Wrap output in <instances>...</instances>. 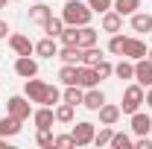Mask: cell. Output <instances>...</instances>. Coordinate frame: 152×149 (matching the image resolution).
<instances>
[{"label": "cell", "instance_id": "6da1fadb", "mask_svg": "<svg viewBox=\"0 0 152 149\" xmlns=\"http://www.w3.org/2000/svg\"><path fill=\"white\" fill-rule=\"evenodd\" d=\"M91 18H94V12H91L88 3L67 0V3L61 6V20H64V26H88Z\"/></svg>", "mask_w": 152, "mask_h": 149}, {"label": "cell", "instance_id": "7a4b0ae2", "mask_svg": "<svg viewBox=\"0 0 152 149\" xmlns=\"http://www.w3.org/2000/svg\"><path fill=\"white\" fill-rule=\"evenodd\" d=\"M140 105H143V88H140V85L134 82V85H129V88L123 91V102H120V111L132 117L134 111H140Z\"/></svg>", "mask_w": 152, "mask_h": 149}, {"label": "cell", "instance_id": "3957f363", "mask_svg": "<svg viewBox=\"0 0 152 149\" xmlns=\"http://www.w3.org/2000/svg\"><path fill=\"white\" fill-rule=\"evenodd\" d=\"M6 114L18 117L20 123H23V120L32 117V102H29L26 96H9V99H6Z\"/></svg>", "mask_w": 152, "mask_h": 149}, {"label": "cell", "instance_id": "277c9868", "mask_svg": "<svg viewBox=\"0 0 152 149\" xmlns=\"http://www.w3.org/2000/svg\"><path fill=\"white\" fill-rule=\"evenodd\" d=\"M23 96L29 99V102H38V105H44V96H47V82H41V79H26V85H23Z\"/></svg>", "mask_w": 152, "mask_h": 149}, {"label": "cell", "instance_id": "5b68a950", "mask_svg": "<svg viewBox=\"0 0 152 149\" xmlns=\"http://www.w3.org/2000/svg\"><path fill=\"white\" fill-rule=\"evenodd\" d=\"M73 140H76V146H88V143H94V134H96V129H94V123H88V120H82V123H76L73 126Z\"/></svg>", "mask_w": 152, "mask_h": 149}, {"label": "cell", "instance_id": "8992f818", "mask_svg": "<svg viewBox=\"0 0 152 149\" xmlns=\"http://www.w3.org/2000/svg\"><path fill=\"white\" fill-rule=\"evenodd\" d=\"M76 85L79 88H96L99 85V76H96L94 67H88V64H76Z\"/></svg>", "mask_w": 152, "mask_h": 149}, {"label": "cell", "instance_id": "52a82bcc", "mask_svg": "<svg viewBox=\"0 0 152 149\" xmlns=\"http://www.w3.org/2000/svg\"><path fill=\"white\" fill-rule=\"evenodd\" d=\"M134 82L140 88H149L152 85V61L149 58H137L134 61Z\"/></svg>", "mask_w": 152, "mask_h": 149}, {"label": "cell", "instance_id": "ba28073f", "mask_svg": "<svg viewBox=\"0 0 152 149\" xmlns=\"http://www.w3.org/2000/svg\"><path fill=\"white\" fill-rule=\"evenodd\" d=\"M15 73H18L20 79H32V76H38V61L32 56H18V61H15Z\"/></svg>", "mask_w": 152, "mask_h": 149}, {"label": "cell", "instance_id": "9c48e42d", "mask_svg": "<svg viewBox=\"0 0 152 149\" xmlns=\"http://www.w3.org/2000/svg\"><path fill=\"white\" fill-rule=\"evenodd\" d=\"M9 47H12L18 56H32V53H35V44L26 35H20V32H12V35H9Z\"/></svg>", "mask_w": 152, "mask_h": 149}, {"label": "cell", "instance_id": "30bf717a", "mask_svg": "<svg viewBox=\"0 0 152 149\" xmlns=\"http://www.w3.org/2000/svg\"><path fill=\"white\" fill-rule=\"evenodd\" d=\"M146 53H149V50H146V44H143V41H140V38H126V47H123V56L126 58H132V61H137V58H146Z\"/></svg>", "mask_w": 152, "mask_h": 149}, {"label": "cell", "instance_id": "8fae6325", "mask_svg": "<svg viewBox=\"0 0 152 149\" xmlns=\"http://www.w3.org/2000/svg\"><path fill=\"white\" fill-rule=\"evenodd\" d=\"M99 26H102V32H120L123 29V15L120 12H114V9H108V12H102V18H99Z\"/></svg>", "mask_w": 152, "mask_h": 149}, {"label": "cell", "instance_id": "7c38bea8", "mask_svg": "<svg viewBox=\"0 0 152 149\" xmlns=\"http://www.w3.org/2000/svg\"><path fill=\"white\" fill-rule=\"evenodd\" d=\"M32 123H35V129H53V123H56V111H53L50 105H41L38 111H32Z\"/></svg>", "mask_w": 152, "mask_h": 149}, {"label": "cell", "instance_id": "4fadbf2b", "mask_svg": "<svg viewBox=\"0 0 152 149\" xmlns=\"http://www.w3.org/2000/svg\"><path fill=\"white\" fill-rule=\"evenodd\" d=\"M99 123H102V126H114V123H117V120H120V105H111V102H102V105H99Z\"/></svg>", "mask_w": 152, "mask_h": 149}, {"label": "cell", "instance_id": "5bb4252c", "mask_svg": "<svg viewBox=\"0 0 152 149\" xmlns=\"http://www.w3.org/2000/svg\"><path fill=\"white\" fill-rule=\"evenodd\" d=\"M20 120L18 117H12V114H6V117H0V137H15L20 134Z\"/></svg>", "mask_w": 152, "mask_h": 149}, {"label": "cell", "instance_id": "9a60e30c", "mask_svg": "<svg viewBox=\"0 0 152 149\" xmlns=\"http://www.w3.org/2000/svg\"><path fill=\"white\" fill-rule=\"evenodd\" d=\"M102 102H105V93L99 91V85L85 91V99H82V105H85L88 111H99V105H102Z\"/></svg>", "mask_w": 152, "mask_h": 149}, {"label": "cell", "instance_id": "2e32d148", "mask_svg": "<svg viewBox=\"0 0 152 149\" xmlns=\"http://www.w3.org/2000/svg\"><path fill=\"white\" fill-rule=\"evenodd\" d=\"M132 29L137 32V35H143V32L149 35L152 32V15L149 12H134L132 15Z\"/></svg>", "mask_w": 152, "mask_h": 149}, {"label": "cell", "instance_id": "e0dca14e", "mask_svg": "<svg viewBox=\"0 0 152 149\" xmlns=\"http://www.w3.org/2000/svg\"><path fill=\"white\" fill-rule=\"evenodd\" d=\"M132 131L134 134H149L152 131V117L143 111H134L132 114Z\"/></svg>", "mask_w": 152, "mask_h": 149}, {"label": "cell", "instance_id": "ac0fdd59", "mask_svg": "<svg viewBox=\"0 0 152 149\" xmlns=\"http://www.w3.org/2000/svg\"><path fill=\"white\" fill-rule=\"evenodd\" d=\"M35 53H38L41 58H56V56H58V44H56V38H50V35L41 38V41L35 44Z\"/></svg>", "mask_w": 152, "mask_h": 149}, {"label": "cell", "instance_id": "d6986e66", "mask_svg": "<svg viewBox=\"0 0 152 149\" xmlns=\"http://www.w3.org/2000/svg\"><path fill=\"white\" fill-rule=\"evenodd\" d=\"M50 18H53V9H50L47 3H35V6L29 9V20H32V23H38V26H44Z\"/></svg>", "mask_w": 152, "mask_h": 149}, {"label": "cell", "instance_id": "ffe728a7", "mask_svg": "<svg viewBox=\"0 0 152 149\" xmlns=\"http://www.w3.org/2000/svg\"><path fill=\"white\" fill-rule=\"evenodd\" d=\"M79 56H82V47H76V44H61L56 58H61V64H76Z\"/></svg>", "mask_w": 152, "mask_h": 149}, {"label": "cell", "instance_id": "44dd1931", "mask_svg": "<svg viewBox=\"0 0 152 149\" xmlns=\"http://www.w3.org/2000/svg\"><path fill=\"white\" fill-rule=\"evenodd\" d=\"M82 99H85V88H79V85H64V91H61V102L82 105Z\"/></svg>", "mask_w": 152, "mask_h": 149}, {"label": "cell", "instance_id": "7402d4cb", "mask_svg": "<svg viewBox=\"0 0 152 149\" xmlns=\"http://www.w3.org/2000/svg\"><path fill=\"white\" fill-rule=\"evenodd\" d=\"M111 9H114V12H120L123 18H132L134 12L140 9V0H114Z\"/></svg>", "mask_w": 152, "mask_h": 149}, {"label": "cell", "instance_id": "603a6c76", "mask_svg": "<svg viewBox=\"0 0 152 149\" xmlns=\"http://www.w3.org/2000/svg\"><path fill=\"white\" fill-rule=\"evenodd\" d=\"M114 76H117V79H134V61L123 56L120 64H114Z\"/></svg>", "mask_w": 152, "mask_h": 149}, {"label": "cell", "instance_id": "cb8c5ba5", "mask_svg": "<svg viewBox=\"0 0 152 149\" xmlns=\"http://www.w3.org/2000/svg\"><path fill=\"white\" fill-rule=\"evenodd\" d=\"M53 111H56V123H73V111H76V105H70V102H58Z\"/></svg>", "mask_w": 152, "mask_h": 149}, {"label": "cell", "instance_id": "d4e9b609", "mask_svg": "<svg viewBox=\"0 0 152 149\" xmlns=\"http://www.w3.org/2000/svg\"><path fill=\"white\" fill-rule=\"evenodd\" d=\"M99 58H105V56H102V50H96V44H94V47H85V50H82L79 64H88V67H94Z\"/></svg>", "mask_w": 152, "mask_h": 149}, {"label": "cell", "instance_id": "484cf974", "mask_svg": "<svg viewBox=\"0 0 152 149\" xmlns=\"http://www.w3.org/2000/svg\"><path fill=\"white\" fill-rule=\"evenodd\" d=\"M96 44V29L94 26H79V47H94Z\"/></svg>", "mask_w": 152, "mask_h": 149}, {"label": "cell", "instance_id": "4316f807", "mask_svg": "<svg viewBox=\"0 0 152 149\" xmlns=\"http://www.w3.org/2000/svg\"><path fill=\"white\" fill-rule=\"evenodd\" d=\"M111 149H132L134 146V140L126 134V131H114V137H111V143H108Z\"/></svg>", "mask_w": 152, "mask_h": 149}, {"label": "cell", "instance_id": "83f0119b", "mask_svg": "<svg viewBox=\"0 0 152 149\" xmlns=\"http://www.w3.org/2000/svg\"><path fill=\"white\" fill-rule=\"evenodd\" d=\"M41 29H44V32H47L50 38H58V35H61V29H64V20L53 15V18H50L47 23H44V26H41Z\"/></svg>", "mask_w": 152, "mask_h": 149}, {"label": "cell", "instance_id": "f1b7e54d", "mask_svg": "<svg viewBox=\"0 0 152 149\" xmlns=\"http://www.w3.org/2000/svg\"><path fill=\"white\" fill-rule=\"evenodd\" d=\"M126 38H129V35H123V32H114V35H111V41H108V53H114V56H123Z\"/></svg>", "mask_w": 152, "mask_h": 149}, {"label": "cell", "instance_id": "f546056e", "mask_svg": "<svg viewBox=\"0 0 152 149\" xmlns=\"http://www.w3.org/2000/svg\"><path fill=\"white\" fill-rule=\"evenodd\" d=\"M58 82H61V85H76V64H61Z\"/></svg>", "mask_w": 152, "mask_h": 149}, {"label": "cell", "instance_id": "4dcf8cb0", "mask_svg": "<svg viewBox=\"0 0 152 149\" xmlns=\"http://www.w3.org/2000/svg\"><path fill=\"white\" fill-rule=\"evenodd\" d=\"M111 137H114V129H111V126H102V129L94 134V146H108Z\"/></svg>", "mask_w": 152, "mask_h": 149}, {"label": "cell", "instance_id": "1f68e13d", "mask_svg": "<svg viewBox=\"0 0 152 149\" xmlns=\"http://www.w3.org/2000/svg\"><path fill=\"white\" fill-rule=\"evenodd\" d=\"M61 44H76L79 47V26H64L61 29V35H58Z\"/></svg>", "mask_w": 152, "mask_h": 149}, {"label": "cell", "instance_id": "d6a6232c", "mask_svg": "<svg viewBox=\"0 0 152 149\" xmlns=\"http://www.w3.org/2000/svg\"><path fill=\"white\" fill-rule=\"evenodd\" d=\"M94 70H96V76H99V82H102V79H108V76L114 73V64L108 61V58H99V61L94 64Z\"/></svg>", "mask_w": 152, "mask_h": 149}, {"label": "cell", "instance_id": "836d02e7", "mask_svg": "<svg viewBox=\"0 0 152 149\" xmlns=\"http://www.w3.org/2000/svg\"><path fill=\"white\" fill-rule=\"evenodd\" d=\"M35 143H38L41 149H53V131H50V129H38Z\"/></svg>", "mask_w": 152, "mask_h": 149}, {"label": "cell", "instance_id": "e575fe53", "mask_svg": "<svg viewBox=\"0 0 152 149\" xmlns=\"http://www.w3.org/2000/svg\"><path fill=\"white\" fill-rule=\"evenodd\" d=\"M58 102H61V91H58L56 85H47V96H44V105H50V108H53V105H58Z\"/></svg>", "mask_w": 152, "mask_h": 149}, {"label": "cell", "instance_id": "d590c367", "mask_svg": "<svg viewBox=\"0 0 152 149\" xmlns=\"http://www.w3.org/2000/svg\"><path fill=\"white\" fill-rule=\"evenodd\" d=\"M53 146L56 149H70V146H76V140H73V134H53Z\"/></svg>", "mask_w": 152, "mask_h": 149}, {"label": "cell", "instance_id": "8d00e7d4", "mask_svg": "<svg viewBox=\"0 0 152 149\" xmlns=\"http://www.w3.org/2000/svg\"><path fill=\"white\" fill-rule=\"evenodd\" d=\"M88 6H91V12L102 15V12H108V9L114 6V0H88Z\"/></svg>", "mask_w": 152, "mask_h": 149}, {"label": "cell", "instance_id": "74e56055", "mask_svg": "<svg viewBox=\"0 0 152 149\" xmlns=\"http://www.w3.org/2000/svg\"><path fill=\"white\" fill-rule=\"evenodd\" d=\"M9 32H12V29H9V23H6V20H0V41L9 35Z\"/></svg>", "mask_w": 152, "mask_h": 149}, {"label": "cell", "instance_id": "f35d334b", "mask_svg": "<svg viewBox=\"0 0 152 149\" xmlns=\"http://www.w3.org/2000/svg\"><path fill=\"white\" fill-rule=\"evenodd\" d=\"M143 102H146V105H149V108H152V85H149V91L143 93Z\"/></svg>", "mask_w": 152, "mask_h": 149}, {"label": "cell", "instance_id": "ab89813d", "mask_svg": "<svg viewBox=\"0 0 152 149\" xmlns=\"http://www.w3.org/2000/svg\"><path fill=\"white\" fill-rule=\"evenodd\" d=\"M0 149H12V146H9V140H6V137H0Z\"/></svg>", "mask_w": 152, "mask_h": 149}, {"label": "cell", "instance_id": "60d3db41", "mask_svg": "<svg viewBox=\"0 0 152 149\" xmlns=\"http://www.w3.org/2000/svg\"><path fill=\"white\" fill-rule=\"evenodd\" d=\"M6 3H9V0H0V9H6Z\"/></svg>", "mask_w": 152, "mask_h": 149}, {"label": "cell", "instance_id": "b9f144b4", "mask_svg": "<svg viewBox=\"0 0 152 149\" xmlns=\"http://www.w3.org/2000/svg\"><path fill=\"white\" fill-rule=\"evenodd\" d=\"M146 58H149V61H152V47H149V53H146Z\"/></svg>", "mask_w": 152, "mask_h": 149}, {"label": "cell", "instance_id": "7bdbcfd3", "mask_svg": "<svg viewBox=\"0 0 152 149\" xmlns=\"http://www.w3.org/2000/svg\"><path fill=\"white\" fill-rule=\"evenodd\" d=\"M9 3H20V0H9Z\"/></svg>", "mask_w": 152, "mask_h": 149}]
</instances>
